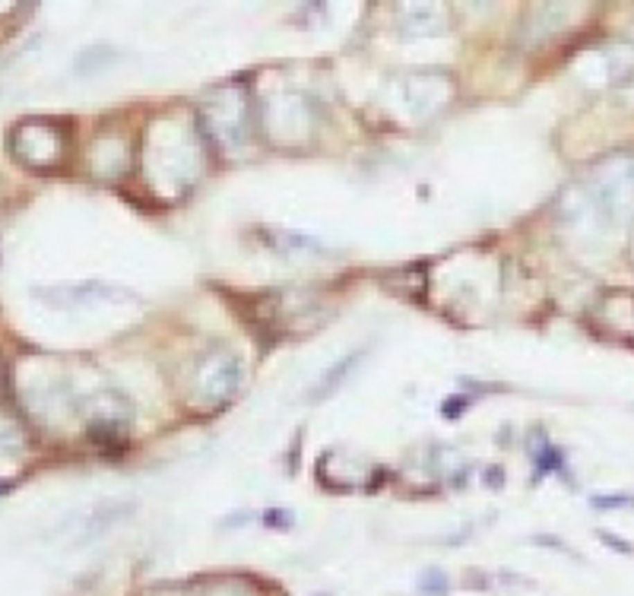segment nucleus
I'll use <instances>...</instances> for the list:
<instances>
[{"label": "nucleus", "instance_id": "1", "mask_svg": "<svg viewBox=\"0 0 634 596\" xmlns=\"http://www.w3.org/2000/svg\"><path fill=\"white\" fill-rule=\"evenodd\" d=\"M241 384H245V362L231 349H213L194 371V396L206 410L235 400Z\"/></svg>", "mask_w": 634, "mask_h": 596}, {"label": "nucleus", "instance_id": "2", "mask_svg": "<svg viewBox=\"0 0 634 596\" xmlns=\"http://www.w3.org/2000/svg\"><path fill=\"white\" fill-rule=\"evenodd\" d=\"M206 121L213 124V134L219 137V143L238 146L247 140V108L245 96L238 89H225L216 96L213 108L206 112Z\"/></svg>", "mask_w": 634, "mask_h": 596}, {"label": "nucleus", "instance_id": "3", "mask_svg": "<svg viewBox=\"0 0 634 596\" xmlns=\"http://www.w3.org/2000/svg\"><path fill=\"white\" fill-rule=\"evenodd\" d=\"M362 358H365V349L346 352L343 358H336L333 365H330L327 371H324L321 378L311 384V390H308V400H311V403H324V400H330L333 394H340V387H343L346 380L355 374V368H358V362H362Z\"/></svg>", "mask_w": 634, "mask_h": 596}, {"label": "nucleus", "instance_id": "4", "mask_svg": "<svg viewBox=\"0 0 634 596\" xmlns=\"http://www.w3.org/2000/svg\"><path fill=\"white\" fill-rule=\"evenodd\" d=\"M419 590H422L425 596H444L448 593V577L432 568V571H425L422 577H419Z\"/></svg>", "mask_w": 634, "mask_h": 596}, {"label": "nucleus", "instance_id": "5", "mask_svg": "<svg viewBox=\"0 0 634 596\" xmlns=\"http://www.w3.org/2000/svg\"><path fill=\"white\" fill-rule=\"evenodd\" d=\"M292 523H295V514L285 511V507H270V511H263V527H270V529H292Z\"/></svg>", "mask_w": 634, "mask_h": 596}, {"label": "nucleus", "instance_id": "6", "mask_svg": "<svg viewBox=\"0 0 634 596\" xmlns=\"http://www.w3.org/2000/svg\"><path fill=\"white\" fill-rule=\"evenodd\" d=\"M504 482V473H501V466H498V473H488V476H485V485H488V489H492V485H501Z\"/></svg>", "mask_w": 634, "mask_h": 596}]
</instances>
